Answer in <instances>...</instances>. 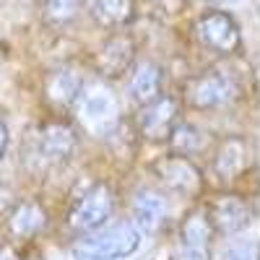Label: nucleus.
I'll list each match as a JSON object with an SVG mask.
<instances>
[{"mask_svg":"<svg viewBox=\"0 0 260 260\" xmlns=\"http://www.w3.org/2000/svg\"><path fill=\"white\" fill-rule=\"evenodd\" d=\"M71 107L89 136H112L120 125V99L107 81H83Z\"/></svg>","mask_w":260,"mask_h":260,"instance_id":"1","label":"nucleus"},{"mask_svg":"<svg viewBox=\"0 0 260 260\" xmlns=\"http://www.w3.org/2000/svg\"><path fill=\"white\" fill-rule=\"evenodd\" d=\"M141 245V232L133 221H120L112 226H99L86 232L73 247L76 260H120L133 255Z\"/></svg>","mask_w":260,"mask_h":260,"instance_id":"2","label":"nucleus"},{"mask_svg":"<svg viewBox=\"0 0 260 260\" xmlns=\"http://www.w3.org/2000/svg\"><path fill=\"white\" fill-rule=\"evenodd\" d=\"M242 89L232 73L206 71L185 83V102L195 110H221L240 99Z\"/></svg>","mask_w":260,"mask_h":260,"instance_id":"3","label":"nucleus"},{"mask_svg":"<svg viewBox=\"0 0 260 260\" xmlns=\"http://www.w3.org/2000/svg\"><path fill=\"white\" fill-rule=\"evenodd\" d=\"M117 208V198H115V190L110 185H94L91 190H86L81 198L73 203L71 213H68V224L73 232L86 234V232H94L99 226H104L107 221L115 216Z\"/></svg>","mask_w":260,"mask_h":260,"instance_id":"4","label":"nucleus"},{"mask_svg":"<svg viewBox=\"0 0 260 260\" xmlns=\"http://www.w3.org/2000/svg\"><path fill=\"white\" fill-rule=\"evenodd\" d=\"M195 37L198 42L216 52L221 57H229L240 50L242 45V34H240V26H237V21L226 13V11H208L203 13L198 21H195Z\"/></svg>","mask_w":260,"mask_h":260,"instance_id":"5","label":"nucleus"},{"mask_svg":"<svg viewBox=\"0 0 260 260\" xmlns=\"http://www.w3.org/2000/svg\"><path fill=\"white\" fill-rule=\"evenodd\" d=\"M154 175L169 192L185 195V198L203 192V172L195 167L190 156H180V154L161 156L154 164Z\"/></svg>","mask_w":260,"mask_h":260,"instance_id":"6","label":"nucleus"},{"mask_svg":"<svg viewBox=\"0 0 260 260\" xmlns=\"http://www.w3.org/2000/svg\"><path fill=\"white\" fill-rule=\"evenodd\" d=\"M180 122V102L172 94H159L143 104L138 115V133L151 143H167L175 125Z\"/></svg>","mask_w":260,"mask_h":260,"instance_id":"7","label":"nucleus"},{"mask_svg":"<svg viewBox=\"0 0 260 260\" xmlns=\"http://www.w3.org/2000/svg\"><path fill=\"white\" fill-rule=\"evenodd\" d=\"M206 213H208V221H211L216 234H240L252 221L250 203L234 192L213 195L206 206Z\"/></svg>","mask_w":260,"mask_h":260,"instance_id":"8","label":"nucleus"},{"mask_svg":"<svg viewBox=\"0 0 260 260\" xmlns=\"http://www.w3.org/2000/svg\"><path fill=\"white\" fill-rule=\"evenodd\" d=\"M252 164V146L242 136H229L219 141L211 156V169L221 182H234L240 180Z\"/></svg>","mask_w":260,"mask_h":260,"instance_id":"9","label":"nucleus"},{"mask_svg":"<svg viewBox=\"0 0 260 260\" xmlns=\"http://www.w3.org/2000/svg\"><path fill=\"white\" fill-rule=\"evenodd\" d=\"M76 148H78V130L71 122L55 120V122L42 125L37 136L39 156H45L47 161H65L76 154Z\"/></svg>","mask_w":260,"mask_h":260,"instance_id":"10","label":"nucleus"},{"mask_svg":"<svg viewBox=\"0 0 260 260\" xmlns=\"http://www.w3.org/2000/svg\"><path fill=\"white\" fill-rule=\"evenodd\" d=\"M133 60H136V42L125 34H117L102 45L94 65L102 78H122L133 68Z\"/></svg>","mask_w":260,"mask_h":260,"instance_id":"11","label":"nucleus"},{"mask_svg":"<svg viewBox=\"0 0 260 260\" xmlns=\"http://www.w3.org/2000/svg\"><path fill=\"white\" fill-rule=\"evenodd\" d=\"M50 224V213L39 201H21L11 208L6 229L13 240H34Z\"/></svg>","mask_w":260,"mask_h":260,"instance_id":"12","label":"nucleus"},{"mask_svg":"<svg viewBox=\"0 0 260 260\" xmlns=\"http://www.w3.org/2000/svg\"><path fill=\"white\" fill-rule=\"evenodd\" d=\"M167 219V203L159 192L141 190L133 201V224L141 234H156Z\"/></svg>","mask_w":260,"mask_h":260,"instance_id":"13","label":"nucleus"},{"mask_svg":"<svg viewBox=\"0 0 260 260\" xmlns=\"http://www.w3.org/2000/svg\"><path fill=\"white\" fill-rule=\"evenodd\" d=\"M161 83H164V73L156 62L143 60L136 65V71L127 78V94L136 104H148L151 99H156L161 94Z\"/></svg>","mask_w":260,"mask_h":260,"instance_id":"14","label":"nucleus"},{"mask_svg":"<svg viewBox=\"0 0 260 260\" xmlns=\"http://www.w3.org/2000/svg\"><path fill=\"white\" fill-rule=\"evenodd\" d=\"M81 83H83V78L78 76L76 68H57L45 81V96L55 107H71L81 89Z\"/></svg>","mask_w":260,"mask_h":260,"instance_id":"15","label":"nucleus"},{"mask_svg":"<svg viewBox=\"0 0 260 260\" xmlns=\"http://www.w3.org/2000/svg\"><path fill=\"white\" fill-rule=\"evenodd\" d=\"M91 16L102 29H122L136 18V0H94Z\"/></svg>","mask_w":260,"mask_h":260,"instance_id":"16","label":"nucleus"},{"mask_svg":"<svg viewBox=\"0 0 260 260\" xmlns=\"http://www.w3.org/2000/svg\"><path fill=\"white\" fill-rule=\"evenodd\" d=\"M213 226L208 221L206 208H192L182 224H180V245H192V247H211L213 240Z\"/></svg>","mask_w":260,"mask_h":260,"instance_id":"17","label":"nucleus"},{"mask_svg":"<svg viewBox=\"0 0 260 260\" xmlns=\"http://www.w3.org/2000/svg\"><path fill=\"white\" fill-rule=\"evenodd\" d=\"M169 148L180 156H198L208 148V136L190 122H177L169 136Z\"/></svg>","mask_w":260,"mask_h":260,"instance_id":"18","label":"nucleus"},{"mask_svg":"<svg viewBox=\"0 0 260 260\" xmlns=\"http://www.w3.org/2000/svg\"><path fill=\"white\" fill-rule=\"evenodd\" d=\"M81 11V0H45V16L52 24H68Z\"/></svg>","mask_w":260,"mask_h":260,"instance_id":"19","label":"nucleus"},{"mask_svg":"<svg viewBox=\"0 0 260 260\" xmlns=\"http://www.w3.org/2000/svg\"><path fill=\"white\" fill-rule=\"evenodd\" d=\"M172 260H211V247H192V245H180L172 252Z\"/></svg>","mask_w":260,"mask_h":260,"instance_id":"20","label":"nucleus"},{"mask_svg":"<svg viewBox=\"0 0 260 260\" xmlns=\"http://www.w3.org/2000/svg\"><path fill=\"white\" fill-rule=\"evenodd\" d=\"M221 260H257V247L255 245H237L224 252Z\"/></svg>","mask_w":260,"mask_h":260,"instance_id":"21","label":"nucleus"},{"mask_svg":"<svg viewBox=\"0 0 260 260\" xmlns=\"http://www.w3.org/2000/svg\"><path fill=\"white\" fill-rule=\"evenodd\" d=\"M0 260H24V257H21V252L13 247V245H0Z\"/></svg>","mask_w":260,"mask_h":260,"instance_id":"22","label":"nucleus"},{"mask_svg":"<svg viewBox=\"0 0 260 260\" xmlns=\"http://www.w3.org/2000/svg\"><path fill=\"white\" fill-rule=\"evenodd\" d=\"M151 3L159 6V8H164V11H180L185 0H151Z\"/></svg>","mask_w":260,"mask_h":260,"instance_id":"23","label":"nucleus"},{"mask_svg":"<svg viewBox=\"0 0 260 260\" xmlns=\"http://www.w3.org/2000/svg\"><path fill=\"white\" fill-rule=\"evenodd\" d=\"M6 148H8V125H6L3 117H0V156L6 154Z\"/></svg>","mask_w":260,"mask_h":260,"instance_id":"24","label":"nucleus"},{"mask_svg":"<svg viewBox=\"0 0 260 260\" xmlns=\"http://www.w3.org/2000/svg\"><path fill=\"white\" fill-rule=\"evenodd\" d=\"M224 3H226V0H224Z\"/></svg>","mask_w":260,"mask_h":260,"instance_id":"25","label":"nucleus"}]
</instances>
